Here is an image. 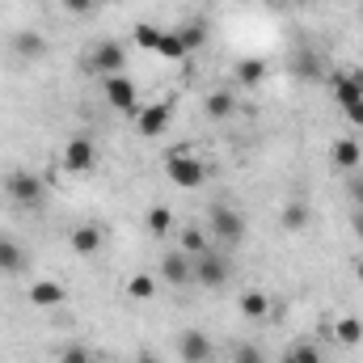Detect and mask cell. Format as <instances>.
<instances>
[{
    "mask_svg": "<svg viewBox=\"0 0 363 363\" xmlns=\"http://www.w3.org/2000/svg\"><path fill=\"white\" fill-rule=\"evenodd\" d=\"M165 174H169V182H178V186H186V190H194V186L207 182V165H203L199 157H190L186 148H178V152L165 157Z\"/></svg>",
    "mask_w": 363,
    "mask_h": 363,
    "instance_id": "5b68a950",
    "label": "cell"
},
{
    "mask_svg": "<svg viewBox=\"0 0 363 363\" xmlns=\"http://www.w3.org/2000/svg\"><path fill=\"white\" fill-rule=\"evenodd\" d=\"M169 118H174V101H152L148 110L135 114V131L148 135V140H157V135L169 127Z\"/></svg>",
    "mask_w": 363,
    "mask_h": 363,
    "instance_id": "ba28073f",
    "label": "cell"
},
{
    "mask_svg": "<svg viewBox=\"0 0 363 363\" xmlns=\"http://www.w3.org/2000/svg\"><path fill=\"white\" fill-rule=\"evenodd\" d=\"M174 228V211L169 207H148V233L152 237H165Z\"/></svg>",
    "mask_w": 363,
    "mask_h": 363,
    "instance_id": "d4e9b609",
    "label": "cell"
},
{
    "mask_svg": "<svg viewBox=\"0 0 363 363\" xmlns=\"http://www.w3.org/2000/svg\"><path fill=\"white\" fill-rule=\"evenodd\" d=\"M287 72H291L296 81H317V77H321V60H317V51H304V47H300V51L291 55Z\"/></svg>",
    "mask_w": 363,
    "mask_h": 363,
    "instance_id": "5bb4252c",
    "label": "cell"
},
{
    "mask_svg": "<svg viewBox=\"0 0 363 363\" xmlns=\"http://www.w3.org/2000/svg\"><path fill=\"white\" fill-rule=\"evenodd\" d=\"M228 363H267V355H262V347H254V342H241V347H233Z\"/></svg>",
    "mask_w": 363,
    "mask_h": 363,
    "instance_id": "f1b7e54d",
    "label": "cell"
},
{
    "mask_svg": "<svg viewBox=\"0 0 363 363\" xmlns=\"http://www.w3.org/2000/svg\"><path fill=\"white\" fill-rule=\"evenodd\" d=\"M228 274H233V262H228L224 250L207 245L203 254H194V283H199V287H224Z\"/></svg>",
    "mask_w": 363,
    "mask_h": 363,
    "instance_id": "3957f363",
    "label": "cell"
},
{
    "mask_svg": "<svg viewBox=\"0 0 363 363\" xmlns=\"http://www.w3.org/2000/svg\"><path fill=\"white\" fill-rule=\"evenodd\" d=\"M355 274H359V283H363V258H359V262H355Z\"/></svg>",
    "mask_w": 363,
    "mask_h": 363,
    "instance_id": "74e56055",
    "label": "cell"
},
{
    "mask_svg": "<svg viewBox=\"0 0 363 363\" xmlns=\"http://www.w3.org/2000/svg\"><path fill=\"white\" fill-rule=\"evenodd\" d=\"M233 77H237L241 85H262V81H267V60H237Z\"/></svg>",
    "mask_w": 363,
    "mask_h": 363,
    "instance_id": "44dd1931",
    "label": "cell"
},
{
    "mask_svg": "<svg viewBox=\"0 0 363 363\" xmlns=\"http://www.w3.org/2000/svg\"><path fill=\"white\" fill-rule=\"evenodd\" d=\"M9 47H13L21 60H43V55H47V38H43L38 30H13Z\"/></svg>",
    "mask_w": 363,
    "mask_h": 363,
    "instance_id": "7c38bea8",
    "label": "cell"
},
{
    "mask_svg": "<svg viewBox=\"0 0 363 363\" xmlns=\"http://www.w3.org/2000/svg\"><path fill=\"white\" fill-rule=\"evenodd\" d=\"M4 194H9L13 207H38L43 194H47V182L38 178V174H30V169H13L4 178Z\"/></svg>",
    "mask_w": 363,
    "mask_h": 363,
    "instance_id": "7a4b0ae2",
    "label": "cell"
},
{
    "mask_svg": "<svg viewBox=\"0 0 363 363\" xmlns=\"http://www.w3.org/2000/svg\"><path fill=\"white\" fill-rule=\"evenodd\" d=\"M207 237H211V245L216 250H237L241 241H245V216L237 211V207H228V203H211V211H207Z\"/></svg>",
    "mask_w": 363,
    "mask_h": 363,
    "instance_id": "6da1fadb",
    "label": "cell"
},
{
    "mask_svg": "<svg viewBox=\"0 0 363 363\" xmlns=\"http://www.w3.org/2000/svg\"><path fill=\"white\" fill-rule=\"evenodd\" d=\"M60 363H93V355L81 347V342H72V347H64V351H60Z\"/></svg>",
    "mask_w": 363,
    "mask_h": 363,
    "instance_id": "4dcf8cb0",
    "label": "cell"
},
{
    "mask_svg": "<svg viewBox=\"0 0 363 363\" xmlns=\"http://www.w3.org/2000/svg\"><path fill=\"white\" fill-rule=\"evenodd\" d=\"M93 165H97V148H93V140H68L64 144V169L68 174H93Z\"/></svg>",
    "mask_w": 363,
    "mask_h": 363,
    "instance_id": "9c48e42d",
    "label": "cell"
},
{
    "mask_svg": "<svg viewBox=\"0 0 363 363\" xmlns=\"http://www.w3.org/2000/svg\"><path fill=\"white\" fill-rule=\"evenodd\" d=\"M30 304L55 308V304H64V287H60V283H34V287H30Z\"/></svg>",
    "mask_w": 363,
    "mask_h": 363,
    "instance_id": "7402d4cb",
    "label": "cell"
},
{
    "mask_svg": "<svg viewBox=\"0 0 363 363\" xmlns=\"http://www.w3.org/2000/svg\"><path fill=\"white\" fill-rule=\"evenodd\" d=\"M152 291H157V283H152V274H131V279H127V296H131V300H152Z\"/></svg>",
    "mask_w": 363,
    "mask_h": 363,
    "instance_id": "484cf974",
    "label": "cell"
},
{
    "mask_svg": "<svg viewBox=\"0 0 363 363\" xmlns=\"http://www.w3.org/2000/svg\"><path fill=\"white\" fill-rule=\"evenodd\" d=\"M262 4H271V9H283V4H296V0H262Z\"/></svg>",
    "mask_w": 363,
    "mask_h": 363,
    "instance_id": "8d00e7d4",
    "label": "cell"
},
{
    "mask_svg": "<svg viewBox=\"0 0 363 363\" xmlns=\"http://www.w3.org/2000/svg\"><path fill=\"white\" fill-rule=\"evenodd\" d=\"M241 313L254 321H271V296L267 291H245L241 296Z\"/></svg>",
    "mask_w": 363,
    "mask_h": 363,
    "instance_id": "d6986e66",
    "label": "cell"
},
{
    "mask_svg": "<svg viewBox=\"0 0 363 363\" xmlns=\"http://www.w3.org/2000/svg\"><path fill=\"white\" fill-rule=\"evenodd\" d=\"M334 338H338L342 347H359V342H363V321H359V317H338Z\"/></svg>",
    "mask_w": 363,
    "mask_h": 363,
    "instance_id": "603a6c76",
    "label": "cell"
},
{
    "mask_svg": "<svg viewBox=\"0 0 363 363\" xmlns=\"http://www.w3.org/2000/svg\"><path fill=\"white\" fill-rule=\"evenodd\" d=\"M135 363H161V355H152V351H140V359Z\"/></svg>",
    "mask_w": 363,
    "mask_h": 363,
    "instance_id": "e575fe53",
    "label": "cell"
},
{
    "mask_svg": "<svg viewBox=\"0 0 363 363\" xmlns=\"http://www.w3.org/2000/svg\"><path fill=\"white\" fill-rule=\"evenodd\" d=\"M355 237H359V241H363V207H359V211H355Z\"/></svg>",
    "mask_w": 363,
    "mask_h": 363,
    "instance_id": "d590c367",
    "label": "cell"
},
{
    "mask_svg": "<svg viewBox=\"0 0 363 363\" xmlns=\"http://www.w3.org/2000/svg\"><path fill=\"white\" fill-rule=\"evenodd\" d=\"M330 161H334L338 169L355 174V169H359V144H355V140H334V144H330Z\"/></svg>",
    "mask_w": 363,
    "mask_h": 363,
    "instance_id": "2e32d148",
    "label": "cell"
},
{
    "mask_svg": "<svg viewBox=\"0 0 363 363\" xmlns=\"http://www.w3.org/2000/svg\"><path fill=\"white\" fill-rule=\"evenodd\" d=\"M351 199L363 207V169H359V174H351Z\"/></svg>",
    "mask_w": 363,
    "mask_h": 363,
    "instance_id": "d6a6232c",
    "label": "cell"
},
{
    "mask_svg": "<svg viewBox=\"0 0 363 363\" xmlns=\"http://www.w3.org/2000/svg\"><path fill=\"white\" fill-rule=\"evenodd\" d=\"M101 241H106V237H101L97 224H77V228H72V250H77L81 258H93V254L101 250Z\"/></svg>",
    "mask_w": 363,
    "mask_h": 363,
    "instance_id": "4fadbf2b",
    "label": "cell"
},
{
    "mask_svg": "<svg viewBox=\"0 0 363 363\" xmlns=\"http://www.w3.org/2000/svg\"><path fill=\"white\" fill-rule=\"evenodd\" d=\"M304 224H308V203H304V199L283 203V211H279V228H283V233H300Z\"/></svg>",
    "mask_w": 363,
    "mask_h": 363,
    "instance_id": "e0dca14e",
    "label": "cell"
},
{
    "mask_svg": "<svg viewBox=\"0 0 363 363\" xmlns=\"http://www.w3.org/2000/svg\"><path fill=\"white\" fill-rule=\"evenodd\" d=\"M21 271H26V254H21V245H17L13 237L0 233V274H21Z\"/></svg>",
    "mask_w": 363,
    "mask_h": 363,
    "instance_id": "9a60e30c",
    "label": "cell"
},
{
    "mask_svg": "<svg viewBox=\"0 0 363 363\" xmlns=\"http://www.w3.org/2000/svg\"><path fill=\"white\" fill-rule=\"evenodd\" d=\"M161 279H165V283H174V287L194 283V258H190L186 250H169V254L161 258Z\"/></svg>",
    "mask_w": 363,
    "mask_h": 363,
    "instance_id": "30bf717a",
    "label": "cell"
},
{
    "mask_svg": "<svg viewBox=\"0 0 363 363\" xmlns=\"http://www.w3.org/2000/svg\"><path fill=\"white\" fill-rule=\"evenodd\" d=\"M161 38H165V30H161V26H148V21H140V26H135V43H140V47L161 51Z\"/></svg>",
    "mask_w": 363,
    "mask_h": 363,
    "instance_id": "4316f807",
    "label": "cell"
},
{
    "mask_svg": "<svg viewBox=\"0 0 363 363\" xmlns=\"http://www.w3.org/2000/svg\"><path fill=\"white\" fill-rule=\"evenodd\" d=\"M101 93H106V101H110L118 114H140V97H135V85H131L127 72L106 77V81H101Z\"/></svg>",
    "mask_w": 363,
    "mask_h": 363,
    "instance_id": "8992f818",
    "label": "cell"
},
{
    "mask_svg": "<svg viewBox=\"0 0 363 363\" xmlns=\"http://www.w3.org/2000/svg\"><path fill=\"white\" fill-rule=\"evenodd\" d=\"M203 110H207V118H233L237 114V97L228 89H216V93H207Z\"/></svg>",
    "mask_w": 363,
    "mask_h": 363,
    "instance_id": "ac0fdd59",
    "label": "cell"
},
{
    "mask_svg": "<svg viewBox=\"0 0 363 363\" xmlns=\"http://www.w3.org/2000/svg\"><path fill=\"white\" fill-rule=\"evenodd\" d=\"M68 13H77V17H85V13H93L97 9V0H60Z\"/></svg>",
    "mask_w": 363,
    "mask_h": 363,
    "instance_id": "1f68e13d",
    "label": "cell"
},
{
    "mask_svg": "<svg viewBox=\"0 0 363 363\" xmlns=\"http://www.w3.org/2000/svg\"><path fill=\"white\" fill-rule=\"evenodd\" d=\"M157 55H165V60H182V55H186L174 30H165V38H161V51H157Z\"/></svg>",
    "mask_w": 363,
    "mask_h": 363,
    "instance_id": "f546056e",
    "label": "cell"
},
{
    "mask_svg": "<svg viewBox=\"0 0 363 363\" xmlns=\"http://www.w3.org/2000/svg\"><path fill=\"white\" fill-rule=\"evenodd\" d=\"M207 245H211V237H207V233H199V228H186V233H182V250H186L190 258H194V254H203Z\"/></svg>",
    "mask_w": 363,
    "mask_h": 363,
    "instance_id": "83f0119b",
    "label": "cell"
},
{
    "mask_svg": "<svg viewBox=\"0 0 363 363\" xmlns=\"http://www.w3.org/2000/svg\"><path fill=\"white\" fill-rule=\"evenodd\" d=\"M330 89H334V101L342 110L355 106V101H363V72H334L330 77Z\"/></svg>",
    "mask_w": 363,
    "mask_h": 363,
    "instance_id": "8fae6325",
    "label": "cell"
},
{
    "mask_svg": "<svg viewBox=\"0 0 363 363\" xmlns=\"http://www.w3.org/2000/svg\"><path fill=\"white\" fill-rule=\"evenodd\" d=\"M178 355L182 363H211L216 359V342L203 330H182L178 334Z\"/></svg>",
    "mask_w": 363,
    "mask_h": 363,
    "instance_id": "52a82bcc",
    "label": "cell"
},
{
    "mask_svg": "<svg viewBox=\"0 0 363 363\" xmlns=\"http://www.w3.org/2000/svg\"><path fill=\"white\" fill-rule=\"evenodd\" d=\"M127 68V51L118 47V43H93V51L85 55V72L97 77V81H106V77H118Z\"/></svg>",
    "mask_w": 363,
    "mask_h": 363,
    "instance_id": "277c9868",
    "label": "cell"
},
{
    "mask_svg": "<svg viewBox=\"0 0 363 363\" xmlns=\"http://www.w3.org/2000/svg\"><path fill=\"white\" fill-rule=\"evenodd\" d=\"M347 118H351L355 127H363V101H355V106H347Z\"/></svg>",
    "mask_w": 363,
    "mask_h": 363,
    "instance_id": "836d02e7",
    "label": "cell"
},
{
    "mask_svg": "<svg viewBox=\"0 0 363 363\" xmlns=\"http://www.w3.org/2000/svg\"><path fill=\"white\" fill-rule=\"evenodd\" d=\"M279 363H325V355L317 351V342H291Z\"/></svg>",
    "mask_w": 363,
    "mask_h": 363,
    "instance_id": "cb8c5ba5",
    "label": "cell"
},
{
    "mask_svg": "<svg viewBox=\"0 0 363 363\" xmlns=\"http://www.w3.org/2000/svg\"><path fill=\"white\" fill-rule=\"evenodd\" d=\"M174 34H178V43H182V51H186V55H190V51H199V47L207 43V26H203V21H186V26H178Z\"/></svg>",
    "mask_w": 363,
    "mask_h": 363,
    "instance_id": "ffe728a7",
    "label": "cell"
}]
</instances>
